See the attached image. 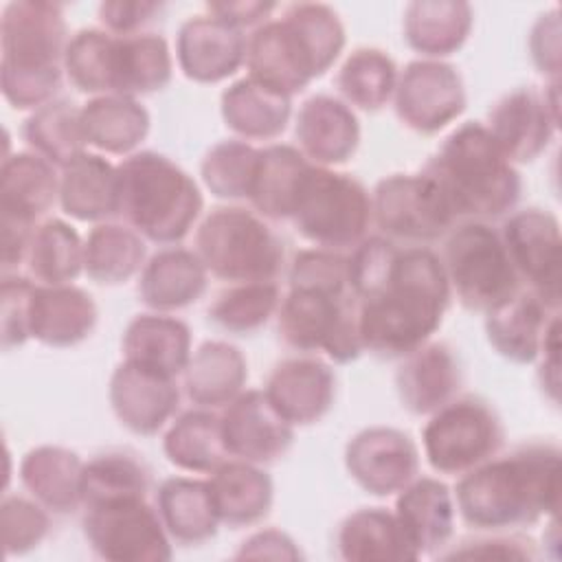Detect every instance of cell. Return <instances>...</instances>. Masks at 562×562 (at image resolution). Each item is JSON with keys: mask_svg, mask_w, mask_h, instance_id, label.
I'll return each mask as SVG.
<instances>
[{"mask_svg": "<svg viewBox=\"0 0 562 562\" xmlns=\"http://www.w3.org/2000/svg\"><path fill=\"white\" fill-rule=\"evenodd\" d=\"M450 294L441 257L426 246L400 248L384 283L356 301L362 347L402 360L439 329Z\"/></svg>", "mask_w": 562, "mask_h": 562, "instance_id": "obj_1", "label": "cell"}, {"mask_svg": "<svg viewBox=\"0 0 562 562\" xmlns=\"http://www.w3.org/2000/svg\"><path fill=\"white\" fill-rule=\"evenodd\" d=\"M454 507L476 531H505L558 516L560 450L553 443H525L461 474Z\"/></svg>", "mask_w": 562, "mask_h": 562, "instance_id": "obj_2", "label": "cell"}, {"mask_svg": "<svg viewBox=\"0 0 562 562\" xmlns=\"http://www.w3.org/2000/svg\"><path fill=\"white\" fill-rule=\"evenodd\" d=\"M342 48L345 26L331 7L294 2L281 18L263 22L248 35V77L292 97L325 75Z\"/></svg>", "mask_w": 562, "mask_h": 562, "instance_id": "obj_3", "label": "cell"}, {"mask_svg": "<svg viewBox=\"0 0 562 562\" xmlns=\"http://www.w3.org/2000/svg\"><path fill=\"white\" fill-rule=\"evenodd\" d=\"M422 171L435 180L457 222L496 220L516 206L522 189L516 167L479 121L452 130Z\"/></svg>", "mask_w": 562, "mask_h": 562, "instance_id": "obj_4", "label": "cell"}, {"mask_svg": "<svg viewBox=\"0 0 562 562\" xmlns=\"http://www.w3.org/2000/svg\"><path fill=\"white\" fill-rule=\"evenodd\" d=\"M64 7L46 0L7 2L0 18V86L15 110H37L61 86L68 46Z\"/></svg>", "mask_w": 562, "mask_h": 562, "instance_id": "obj_5", "label": "cell"}, {"mask_svg": "<svg viewBox=\"0 0 562 562\" xmlns=\"http://www.w3.org/2000/svg\"><path fill=\"white\" fill-rule=\"evenodd\" d=\"M119 215L143 239L169 246L189 235L202 213L193 178L156 151H134L116 165Z\"/></svg>", "mask_w": 562, "mask_h": 562, "instance_id": "obj_6", "label": "cell"}, {"mask_svg": "<svg viewBox=\"0 0 562 562\" xmlns=\"http://www.w3.org/2000/svg\"><path fill=\"white\" fill-rule=\"evenodd\" d=\"M193 252L206 272L228 283L274 281L283 244L261 215L239 206L213 209L195 231Z\"/></svg>", "mask_w": 562, "mask_h": 562, "instance_id": "obj_7", "label": "cell"}, {"mask_svg": "<svg viewBox=\"0 0 562 562\" xmlns=\"http://www.w3.org/2000/svg\"><path fill=\"white\" fill-rule=\"evenodd\" d=\"M290 222L316 248L358 246L373 222L371 195L353 176L310 165L299 182Z\"/></svg>", "mask_w": 562, "mask_h": 562, "instance_id": "obj_8", "label": "cell"}, {"mask_svg": "<svg viewBox=\"0 0 562 562\" xmlns=\"http://www.w3.org/2000/svg\"><path fill=\"white\" fill-rule=\"evenodd\" d=\"M441 263L450 292L470 312L487 314L520 290L501 233L485 222H463L452 228Z\"/></svg>", "mask_w": 562, "mask_h": 562, "instance_id": "obj_9", "label": "cell"}, {"mask_svg": "<svg viewBox=\"0 0 562 562\" xmlns=\"http://www.w3.org/2000/svg\"><path fill=\"white\" fill-rule=\"evenodd\" d=\"M503 439L501 417L476 395H457L435 411L422 430L426 461L448 476H461L498 454Z\"/></svg>", "mask_w": 562, "mask_h": 562, "instance_id": "obj_10", "label": "cell"}, {"mask_svg": "<svg viewBox=\"0 0 562 562\" xmlns=\"http://www.w3.org/2000/svg\"><path fill=\"white\" fill-rule=\"evenodd\" d=\"M277 329L281 340L296 351H325L329 360L347 364L364 347L358 331V303L314 290H294L279 303Z\"/></svg>", "mask_w": 562, "mask_h": 562, "instance_id": "obj_11", "label": "cell"}, {"mask_svg": "<svg viewBox=\"0 0 562 562\" xmlns=\"http://www.w3.org/2000/svg\"><path fill=\"white\" fill-rule=\"evenodd\" d=\"M83 536L90 549L103 560L162 562L171 558V538L147 498L88 505Z\"/></svg>", "mask_w": 562, "mask_h": 562, "instance_id": "obj_12", "label": "cell"}, {"mask_svg": "<svg viewBox=\"0 0 562 562\" xmlns=\"http://www.w3.org/2000/svg\"><path fill=\"white\" fill-rule=\"evenodd\" d=\"M371 209L382 233L411 244L435 241L457 224L448 200L424 171L382 178L373 189Z\"/></svg>", "mask_w": 562, "mask_h": 562, "instance_id": "obj_13", "label": "cell"}, {"mask_svg": "<svg viewBox=\"0 0 562 562\" xmlns=\"http://www.w3.org/2000/svg\"><path fill=\"white\" fill-rule=\"evenodd\" d=\"M395 114L417 134H437L465 110L463 79L441 59H415L395 81Z\"/></svg>", "mask_w": 562, "mask_h": 562, "instance_id": "obj_14", "label": "cell"}, {"mask_svg": "<svg viewBox=\"0 0 562 562\" xmlns=\"http://www.w3.org/2000/svg\"><path fill=\"white\" fill-rule=\"evenodd\" d=\"M558 86L514 88L487 112V132L512 165L536 160L558 130Z\"/></svg>", "mask_w": 562, "mask_h": 562, "instance_id": "obj_15", "label": "cell"}, {"mask_svg": "<svg viewBox=\"0 0 562 562\" xmlns=\"http://www.w3.org/2000/svg\"><path fill=\"white\" fill-rule=\"evenodd\" d=\"M518 279L549 307L560 310V222L547 209L512 213L501 231Z\"/></svg>", "mask_w": 562, "mask_h": 562, "instance_id": "obj_16", "label": "cell"}, {"mask_svg": "<svg viewBox=\"0 0 562 562\" xmlns=\"http://www.w3.org/2000/svg\"><path fill=\"white\" fill-rule=\"evenodd\" d=\"M345 468L367 494L391 496L417 479L419 450L408 432L371 426L356 432L345 446Z\"/></svg>", "mask_w": 562, "mask_h": 562, "instance_id": "obj_17", "label": "cell"}, {"mask_svg": "<svg viewBox=\"0 0 562 562\" xmlns=\"http://www.w3.org/2000/svg\"><path fill=\"white\" fill-rule=\"evenodd\" d=\"M222 435L231 459L268 465L288 454L294 426L272 406L263 389L241 391L220 415Z\"/></svg>", "mask_w": 562, "mask_h": 562, "instance_id": "obj_18", "label": "cell"}, {"mask_svg": "<svg viewBox=\"0 0 562 562\" xmlns=\"http://www.w3.org/2000/svg\"><path fill=\"white\" fill-rule=\"evenodd\" d=\"M108 400L121 426L134 435L151 437L176 415L180 391L173 378L123 360L110 375Z\"/></svg>", "mask_w": 562, "mask_h": 562, "instance_id": "obj_19", "label": "cell"}, {"mask_svg": "<svg viewBox=\"0 0 562 562\" xmlns=\"http://www.w3.org/2000/svg\"><path fill=\"white\" fill-rule=\"evenodd\" d=\"M248 37L228 22L204 13L182 22L176 37V59L182 75L195 83H220L246 64Z\"/></svg>", "mask_w": 562, "mask_h": 562, "instance_id": "obj_20", "label": "cell"}, {"mask_svg": "<svg viewBox=\"0 0 562 562\" xmlns=\"http://www.w3.org/2000/svg\"><path fill=\"white\" fill-rule=\"evenodd\" d=\"M263 393L292 426H310L334 406L336 375L321 358H288L272 369Z\"/></svg>", "mask_w": 562, "mask_h": 562, "instance_id": "obj_21", "label": "cell"}, {"mask_svg": "<svg viewBox=\"0 0 562 562\" xmlns=\"http://www.w3.org/2000/svg\"><path fill=\"white\" fill-rule=\"evenodd\" d=\"M299 151L318 167L345 165L360 145V123L353 110L336 97L314 94L296 114Z\"/></svg>", "mask_w": 562, "mask_h": 562, "instance_id": "obj_22", "label": "cell"}, {"mask_svg": "<svg viewBox=\"0 0 562 562\" xmlns=\"http://www.w3.org/2000/svg\"><path fill=\"white\" fill-rule=\"evenodd\" d=\"M463 369L446 342H426L404 356L395 371V391L413 415H432L459 395Z\"/></svg>", "mask_w": 562, "mask_h": 562, "instance_id": "obj_23", "label": "cell"}, {"mask_svg": "<svg viewBox=\"0 0 562 562\" xmlns=\"http://www.w3.org/2000/svg\"><path fill=\"white\" fill-rule=\"evenodd\" d=\"M59 200L55 167L33 151L7 154L0 169V222L35 228Z\"/></svg>", "mask_w": 562, "mask_h": 562, "instance_id": "obj_24", "label": "cell"}, {"mask_svg": "<svg viewBox=\"0 0 562 562\" xmlns=\"http://www.w3.org/2000/svg\"><path fill=\"white\" fill-rule=\"evenodd\" d=\"M97 303L92 296L68 285H40L35 283L29 307L31 338L46 347L66 349L83 342L97 325Z\"/></svg>", "mask_w": 562, "mask_h": 562, "instance_id": "obj_25", "label": "cell"}, {"mask_svg": "<svg viewBox=\"0 0 562 562\" xmlns=\"http://www.w3.org/2000/svg\"><path fill=\"white\" fill-rule=\"evenodd\" d=\"M558 312L531 290H518L485 314L487 340L496 353L512 362H533L540 358L551 323L560 318Z\"/></svg>", "mask_w": 562, "mask_h": 562, "instance_id": "obj_26", "label": "cell"}, {"mask_svg": "<svg viewBox=\"0 0 562 562\" xmlns=\"http://www.w3.org/2000/svg\"><path fill=\"white\" fill-rule=\"evenodd\" d=\"M397 494L395 516L419 558L448 547L457 514L450 487L439 479L417 476Z\"/></svg>", "mask_w": 562, "mask_h": 562, "instance_id": "obj_27", "label": "cell"}, {"mask_svg": "<svg viewBox=\"0 0 562 562\" xmlns=\"http://www.w3.org/2000/svg\"><path fill=\"white\" fill-rule=\"evenodd\" d=\"M121 349L123 360L167 378H178L191 358V331L184 321L169 314H138L127 323Z\"/></svg>", "mask_w": 562, "mask_h": 562, "instance_id": "obj_28", "label": "cell"}, {"mask_svg": "<svg viewBox=\"0 0 562 562\" xmlns=\"http://www.w3.org/2000/svg\"><path fill=\"white\" fill-rule=\"evenodd\" d=\"M209 285V272L200 257L187 248H165L145 261L138 277V296L154 312L189 307Z\"/></svg>", "mask_w": 562, "mask_h": 562, "instance_id": "obj_29", "label": "cell"}, {"mask_svg": "<svg viewBox=\"0 0 562 562\" xmlns=\"http://www.w3.org/2000/svg\"><path fill=\"white\" fill-rule=\"evenodd\" d=\"M206 481L220 522L233 529L257 525L272 509L274 485L261 465L226 459Z\"/></svg>", "mask_w": 562, "mask_h": 562, "instance_id": "obj_30", "label": "cell"}, {"mask_svg": "<svg viewBox=\"0 0 562 562\" xmlns=\"http://www.w3.org/2000/svg\"><path fill=\"white\" fill-rule=\"evenodd\" d=\"M173 59L167 40L156 33L114 35L110 57V94H151L171 81Z\"/></svg>", "mask_w": 562, "mask_h": 562, "instance_id": "obj_31", "label": "cell"}, {"mask_svg": "<svg viewBox=\"0 0 562 562\" xmlns=\"http://www.w3.org/2000/svg\"><path fill=\"white\" fill-rule=\"evenodd\" d=\"M336 549L349 562H406L419 558L395 512L384 507H360L345 516L336 529Z\"/></svg>", "mask_w": 562, "mask_h": 562, "instance_id": "obj_32", "label": "cell"}, {"mask_svg": "<svg viewBox=\"0 0 562 562\" xmlns=\"http://www.w3.org/2000/svg\"><path fill=\"white\" fill-rule=\"evenodd\" d=\"M156 512L169 538L184 547H198L217 533L220 516L209 481L169 476L156 490Z\"/></svg>", "mask_w": 562, "mask_h": 562, "instance_id": "obj_33", "label": "cell"}, {"mask_svg": "<svg viewBox=\"0 0 562 562\" xmlns=\"http://www.w3.org/2000/svg\"><path fill=\"white\" fill-rule=\"evenodd\" d=\"M81 472L79 454L61 446H37L20 463L24 490L53 514H70L83 507Z\"/></svg>", "mask_w": 562, "mask_h": 562, "instance_id": "obj_34", "label": "cell"}, {"mask_svg": "<svg viewBox=\"0 0 562 562\" xmlns=\"http://www.w3.org/2000/svg\"><path fill=\"white\" fill-rule=\"evenodd\" d=\"M59 206L79 222H103L119 215L116 167L99 154L77 156L61 169Z\"/></svg>", "mask_w": 562, "mask_h": 562, "instance_id": "obj_35", "label": "cell"}, {"mask_svg": "<svg viewBox=\"0 0 562 562\" xmlns=\"http://www.w3.org/2000/svg\"><path fill=\"white\" fill-rule=\"evenodd\" d=\"M220 112L226 127L244 140H272L290 123L292 97L244 77L222 92Z\"/></svg>", "mask_w": 562, "mask_h": 562, "instance_id": "obj_36", "label": "cell"}, {"mask_svg": "<svg viewBox=\"0 0 562 562\" xmlns=\"http://www.w3.org/2000/svg\"><path fill=\"white\" fill-rule=\"evenodd\" d=\"M187 397L200 408H217L233 402L248 380L244 353L226 340H206L189 358L184 369Z\"/></svg>", "mask_w": 562, "mask_h": 562, "instance_id": "obj_37", "label": "cell"}, {"mask_svg": "<svg viewBox=\"0 0 562 562\" xmlns=\"http://www.w3.org/2000/svg\"><path fill=\"white\" fill-rule=\"evenodd\" d=\"M472 24L474 11L468 2L417 0L404 9L402 31L415 53L428 59H441L465 44Z\"/></svg>", "mask_w": 562, "mask_h": 562, "instance_id": "obj_38", "label": "cell"}, {"mask_svg": "<svg viewBox=\"0 0 562 562\" xmlns=\"http://www.w3.org/2000/svg\"><path fill=\"white\" fill-rule=\"evenodd\" d=\"M81 132L99 151L132 156L149 132V112L132 97H94L81 108Z\"/></svg>", "mask_w": 562, "mask_h": 562, "instance_id": "obj_39", "label": "cell"}, {"mask_svg": "<svg viewBox=\"0 0 562 562\" xmlns=\"http://www.w3.org/2000/svg\"><path fill=\"white\" fill-rule=\"evenodd\" d=\"M162 452L171 465L195 474H211L231 459L220 415L209 408L189 411L173 419L162 437Z\"/></svg>", "mask_w": 562, "mask_h": 562, "instance_id": "obj_40", "label": "cell"}, {"mask_svg": "<svg viewBox=\"0 0 562 562\" xmlns=\"http://www.w3.org/2000/svg\"><path fill=\"white\" fill-rule=\"evenodd\" d=\"M312 162L292 145L259 149V162L248 202L255 213L268 220H290L294 195L305 169Z\"/></svg>", "mask_w": 562, "mask_h": 562, "instance_id": "obj_41", "label": "cell"}, {"mask_svg": "<svg viewBox=\"0 0 562 562\" xmlns=\"http://www.w3.org/2000/svg\"><path fill=\"white\" fill-rule=\"evenodd\" d=\"M24 263L35 283L68 285L83 272V241L68 222L44 220L31 235Z\"/></svg>", "mask_w": 562, "mask_h": 562, "instance_id": "obj_42", "label": "cell"}, {"mask_svg": "<svg viewBox=\"0 0 562 562\" xmlns=\"http://www.w3.org/2000/svg\"><path fill=\"white\" fill-rule=\"evenodd\" d=\"M145 266L143 237L121 224L101 222L83 241V272L101 285H119Z\"/></svg>", "mask_w": 562, "mask_h": 562, "instance_id": "obj_43", "label": "cell"}, {"mask_svg": "<svg viewBox=\"0 0 562 562\" xmlns=\"http://www.w3.org/2000/svg\"><path fill=\"white\" fill-rule=\"evenodd\" d=\"M22 138L33 154L64 169L88 147L81 132V108L55 99L33 110L22 125Z\"/></svg>", "mask_w": 562, "mask_h": 562, "instance_id": "obj_44", "label": "cell"}, {"mask_svg": "<svg viewBox=\"0 0 562 562\" xmlns=\"http://www.w3.org/2000/svg\"><path fill=\"white\" fill-rule=\"evenodd\" d=\"M395 81V61L389 53L373 46L351 50L334 79L342 101L364 112L382 110L393 99Z\"/></svg>", "mask_w": 562, "mask_h": 562, "instance_id": "obj_45", "label": "cell"}, {"mask_svg": "<svg viewBox=\"0 0 562 562\" xmlns=\"http://www.w3.org/2000/svg\"><path fill=\"white\" fill-rule=\"evenodd\" d=\"M147 492L149 470L140 459H136V454L127 450H108L83 463V507L119 498H147Z\"/></svg>", "mask_w": 562, "mask_h": 562, "instance_id": "obj_46", "label": "cell"}, {"mask_svg": "<svg viewBox=\"0 0 562 562\" xmlns=\"http://www.w3.org/2000/svg\"><path fill=\"white\" fill-rule=\"evenodd\" d=\"M281 296L274 281L233 283L215 294L206 314L220 329L237 336L261 329L270 316L279 310Z\"/></svg>", "mask_w": 562, "mask_h": 562, "instance_id": "obj_47", "label": "cell"}, {"mask_svg": "<svg viewBox=\"0 0 562 562\" xmlns=\"http://www.w3.org/2000/svg\"><path fill=\"white\" fill-rule=\"evenodd\" d=\"M259 162V149L246 140H222L213 145L200 165L206 189L222 200H248Z\"/></svg>", "mask_w": 562, "mask_h": 562, "instance_id": "obj_48", "label": "cell"}, {"mask_svg": "<svg viewBox=\"0 0 562 562\" xmlns=\"http://www.w3.org/2000/svg\"><path fill=\"white\" fill-rule=\"evenodd\" d=\"M114 35L103 29L77 31L64 53L68 81L86 94H110V50Z\"/></svg>", "mask_w": 562, "mask_h": 562, "instance_id": "obj_49", "label": "cell"}, {"mask_svg": "<svg viewBox=\"0 0 562 562\" xmlns=\"http://www.w3.org/2000/svg\"><path fill=\"white\" fill-rule=\"evenodd\" d=\"M50 516L48 509L42 507L35 498L7 494L0 503V531L4 553L24 555L40 547V542L48 536Z\"/></svg>", "mask_w": 562, "mask_h": 562, "instance_id": "obj_50", "label": "cell"}, {"mask_svg": "<svg viewBox=\"0 0 562 562\" xmlns=\"http://www.w3.org/2000/svg\"><path fill=\"white\" fill-rule=\"evenodd\" d=\"M290 288L314 290L331 296H349V257L327 248L299 250L288 272Z\"/></svg>", "mask_w": 562, "mask_h": 562, "instance_id": "obj_51", "label": "cell"}, {"mask_svg": "<svg viewBox=\"0 0 562 562\" xmlns=\"http://www.w3.org/2000/svg\"><path fill=\"white\" fill-rule=\"evenodd\" d=\"M35 281L20 274H4L2 277V292H0V334H2V349L11 351L22 347L29 338V307L33 296Z\"/></svg>", "mask_w": 562, "mask_h": 562, "instance_id": "obj_52", "label": "cell"}, {"mask_svg": "<svg viewBox=\"0 0 562 562\" xmlns=\"http://www.w3.org/2000/svg\"><path fill=\"white\" fill-rule=\"evenodd\" d=\"M443 560H538L533 542L518 533L492 531V536H481L454 544L450 551H439Z\"/></svg>", "mask_w": 562, "mask_h": 562, "instance_id": "obj_53", "label": "cell"}, {"mask_svg": "<svg viewBox=\"0 0 562 562\" xmlns=\"http://www.w3.org/2000/svg\"><path fill=\"white\" fill-rule=\"evenodd\" d=\"M162 2L149 0H108L97 9L103 31L112 35H136L140 33L158 13Z\"/></svg>", "mask_w": 562, "mask_h": 562, "instance_id": "obj_54", "label": "cell"}, {"mask_svg": "<svg viewBox=\"0 0 562 562\" xmlns=\"http://www.w3.org/2000/svg\"><path fill=\"white\" fill-rule=\"evenodd\" d=\"M529 55L538 72L551 81H560V13L551 9L542 13L529 33Z\"/></svg>", "mask_w": 562, "mask_h": 562, "instance_id": "obj_55", "label": "cell"}, {"mask_svg": "<svg viewBox=\"0 0 562 562\" xmlns=\"http://www.w3.org/2000/svg\"><path fill=\"white\" fill-rule=\"evenodd\" d=\"M237 560H299L303 553L296 542L281 529H259L250 533L235 553Z\"/></svg>", "mask_w": 562, "mask_h": 562, "instance_id": "obj_56", "label": "cell"}, {"mask_svg": "<svg viewBox=\"0 0 562 562\" xmlns=\"http://www.w3.org/2000/svg\"><path fill=\"white\" fill-rule=\"evenodd\" d=\"M277 9V2H257V0H241V2H209L206 13L228 22L231 26L244 31L248 26H261L268 22L270 13Z\"/></svg>", "mask_w": 562, "mask_h": 562, "instance_id": "obj_57", "label": "cell"}, {"mask_svg": "<svg viewBox=\"0 0 562 562\" xmlns=\"http://www.w3.org/2000/svg\"><path fill=\"white\" fill-rule=\"evenodd\" d=\"M560 318H555L547 331L544 345H542V362L538 369V378H540V386L549 393L551 402L558 404V395H560Z\"/></svg>", "mask_w": 562, "mask_h": 562, "instance_id": "obj_58", "label": "cell"}]
</instances>
